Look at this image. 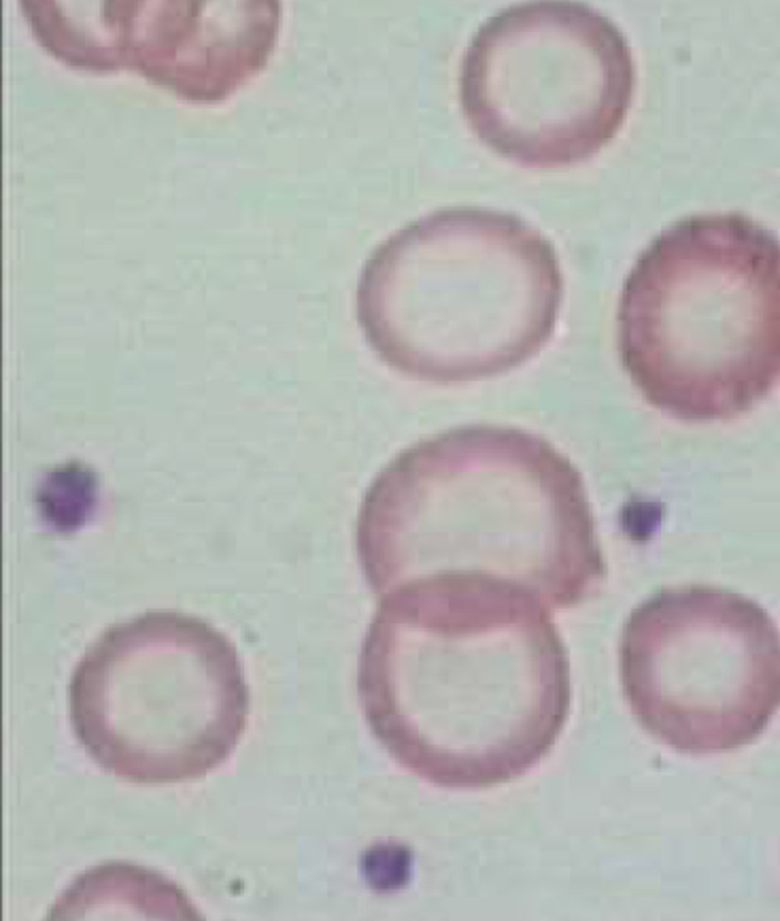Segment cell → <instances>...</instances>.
I'll use <instances>...</instances> for the list:
<instances>
[{"label":"cell","mask_w":780,"mask_h":921,"mask_svg":"<svg viewBox=\"0 0 780 921\" xmlns=\"http://www.w3.org/2000/svg\"><path fill=\"white\" fill-rule=\"evenodd\" d=\"M779 241L737 212L681 219L639 255L618 308L623 365L685 421L736 417L779 380Z\"/></svg>","instance_id":"obj_1"},{"label":"cell","mask_w":780,"mask_h":921,"mask_svg":"<svg viewBox=\"0 0 780 921\" xmlns=\"http://www.w3.org/2000/svg\"><path fill=\"white\" fill-rule=\"evenodd\" d=\"M634 87L622 30L578 2L536 1L503 9L463 54L460 101L477 138L518 165L584 162L617 134Z\"/></svg>","instance_id":"obj_2"},{"label":"cell","mask_w":780,"mask_h":921,"mask_svg":"<svg viewBox=\"0 0 780 921\" xmlns=\"http://www.w3.org/2000/svg\"><path fill=\"white\" fill-rule=\"evenodd\" d=\"M68 706L79 740L123 775L131 752L229 744L250 705L232 640L202 618L147 611L104 629L76 662Z\"/></svg>","instance_id":"obj_3"},{"label":"cell","mask_w":780,"mask_h":921,"mask_svg":"<svg viewBox=\"0 0 780 921\" xmlns=\"http://www.w3.org/2000/svg\"><path fill=\"white\" fill-rule=\"evenodd\" d=\"M622 675L633 713L651 732L678 743L740 742L779 705L778 626L734 590L664 587L630 615Z\"/></svg>","instance_id":"obj_4"},{"label":"cell","mask_w":780,"mask_h":921,"mask_svg":"<svg viewBox=\"0 0 780 921\" xmlns=\"http://www.w3.org/2000/svg\"><path fill=\"white\" fill-rule=\"evenodd\" d=\"M509 221L480 209L441 210L373 250L357 282L356 317L382 362L428 380L477 377L502 364Z\"/></svg>","instance_id":"obj_5"},{"label":"cell","mask_w":780,"mask_h":921,"mask_svg":"<svg viewBox=\"0 0 780 921\" xmlns=\"http://www.w3.org/2000/svg\"><path fill=\"white\" fill-rule=\"evenodd\" d=\"M35 497L46 524L58 532H72L93 517L98 504L99 480L84 464H63L41 478Z\"/></svg>","instance_id":"obj_6"}]
</instances>
